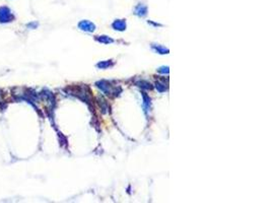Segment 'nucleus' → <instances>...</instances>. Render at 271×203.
I'll return each instance as SVG.
<instances>
[{
  "label": "nucleus",
  "instance_id": "nucleus-1",
  "mask_svg": "<svg viewBox=\"0 0 271 203\" xmlns=\"http://www.w3.org/2000/svg\"><path fill=\"white\" fill-rule=\"evenodd\" d=\"M13 19V15L8 7H0V22H8Z\"/></svg>",
  "mask_w": 271,
  "mask_h": 203
}]
</instances>
